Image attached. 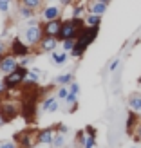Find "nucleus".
I'll return each mask as SVG.
<instances>
[{
  "instance_id": "f257e3e1",
  "label": "nucleus",
  "mask_w": 141,
  "mask_h": 148,
  "mask_svg": "<svg viewBox=\"0 0 141 148\" xmlns=\"http://www.w3.org/2000/svg\"><path fill=\"white\" fill-rule=\"evenodd\" d=\"M80 27H81V20L74 18L72 22H65V24H62V29H60V38L67 40V38H74V36H78L80 33Z\"/></svg>"
},
{
  "instance_id": "f03ea898",
  "label": "nucleus",
  "mask_w": 141,
  "mask_h": 148,
  "mask_svg": "<svg viewBox=\"0 0 141 148\" xmlns=\"http://www.w3.org/2000/svg\"><path fill=\"white\" fill-rule=\"evenodd\" d=\"M24 76H25V72L22 71V69L13 71V72H9V76L6 78V85H7V87H14V85H18L20 81L24 79Z\"/></svg>"
},
{
  "instance_id": "7ed1b4c3",
  "label": "nucleus",
  "mask_w": 141,
  "mask_h": 148,
  "mask_svg": "<svg viewBox=\"0 0 141 148\" xmlns=\"http://www.w3.org/2000/svg\"><path fill=\"white\" fill-rule=\"evenodd\" d=\"M17 114H18V110H17V107H14V105H9V103H7V105H2V107H0V116L4 117V121L13 119Z\"/></svg>"
},
{
  "instance_id": "20e7f679",
  "label": "nucleus",
  "mask_w": 141,
  "mask_h": 148,
  "mask_svg": "<svg viewBox=\"0 0 141 148\" xmlns=\"http://www.w3.org/2000/svg\"><path fill=\"white\" fill-rule=\"evenodd\" d=\"M60 29H62V24L56 18L54 20H49L47 24H45V34L47 36H58V34H60Z\"/></svg>"
},
{
  "instance_id": "39448f33",
  "label": "nucleus",
  "mask_w": 141,
  "mask_h": 148,
  "mask_svg": "<svg viewBox=\"0 0 141 148\" xmlns=\"http://www.w3.org/2000/svg\"><path fill=\"white\" fill-rule=\"evenodd\" d=\"M25 38H27V42L36 43V42L42 38V31H40V27H36V25L27 27V31H25Z\"/></svg>"
},
{
  "instance_id": "423d86ee",
  "label": "nucleus",
  "mask_w": 141,
  "mask_h": 148,
  "mask_svg": "<svg viewBox=\"0 0 141 148\" xmlns=\"http://www.w3.org/2000/svg\"><path fill=\"white\" fill-rule=\"evenodd\" d=\"M0 71L6 72V74L17 71V62H14V58H4V60L0 62Z\"/></svg>"
},
{
  "instance_id": "0eeeda50",
  "label": "nucleus",
  "mask_w": 141,
  "mask_h": 148,
  "mask_svg": "<svg viewBox=\"0 0 141 148\" xmlns=\"http://www.w3.org/2000/svg\"><path fill=\"white\" fill-rule=\"evenodd\" d=\"M129 105L134 112H141V94H138V92L132 94L129 98Z\"/></svg>"
},
{
  "instance_id": "6e6552de",
  "label": "nucleus",
  "mask_w": 141,
  "mask_h": 148,
  "mask_svg": "<svg viewBox=\"0 0 141 148\" xmlns=\"http://www.w3.org/2000/svg\"><path fill=\"white\" fill-rule=\"evenodd\" d=\"M13 53L17 54V56H27V53H29V51H27V47H25L22 42L14 40V42H13Z\"/></svg>"
},
{
  "instance_id": "1a4fd4ad",
  "label": "nucleus",
  "mask_w": 141,
  "mask_h": 148,
  "mask_svg": "<svg viewBox=\"0 0 141 148\" xmlns=\"http://www.w3.org/2000/svg\"><path fill=\"white\" fill-rule=\"evenodd\" d=\"M51 141H53V132H51V130L40 132V136H38V143L40 145H49Z\"/></svg>"
},
{
  "instance_id": "9d476101",
  "label": "nucleus",
  "mask_w": 141,
  "mask_h": 148,
  "mask_svg": "<svg viewBox=\"0 0 141 148\" xmlns=\"http://www.w3.org/2000/svg\"><path fill=\"white\" fill-rule=\"evenodd\" d=\"M105 9H107V2H103V0L92 4V7H91V11H92L94 14H103V13H105Z\"/></svg>"
},
{
  "instance_id": "9b49d317",
  "label": "nucleus",
  "mask_w": 141,
  "mask_h": 148,
  "mask_svg": "<svg viewBox=\"0 0 141 148\" xmlns=\"http://www.w3.org/2000/svg\"><path fill=\"white\" fill-rule=\"evenodd\" d=\"M42 47L45 51H53L56 47V36H47V38L42 42Z\"/></svg>"
},
{
  "instance_id": "f8f14e48",
  "label": "nucleus",
  "mask_w": 141,
  "mask_h": 148,
  "mask_svg": "<svg viewBox=\"0 0 141 148\" xmlns=\"http://www.w3.org/2000/svg\"><path fill=\"white\" fill-rule=\"evenodd\" d=\"M58 13H60V11H58V7H47V9L43 11V16H45L47 20H54L58 16Z\"/></svg>"
},
{
  "instance_id": "ddd939ff",
  "label": "nucleus",
  "mask_w": 141,
  "mask_h": 148,
  "mask_svg": "<svg viewBox=\"0 0 141 148\" xmlns=\"http://www.w3.org/2000/svg\"><path fill=\"white\" fill-rule=\"evenodd\" d=\"M56 108H58L56 99H47L45 103H43V110H45V112H54Z\"/></svg>"
},
{
  "instance_id": "4468645a",
  "label": "nucleus",
  "mask_w": 141,
  "mask_h": 148,
  "mask_svg": "<svg viewBox=\"0 0 141 148\" xmlns=\"http://www.w3.org/2000/svg\"><path fill=\"white\" fill-rule=\"evenodd\" d=\"M87 24L91 25V27H96V25H100V14H91V16L87 18Z\"/></svg>"
},
{
  "instance_id": "2eb2a0df",
  "label": "nucleus",
  "mask_w": 141,
  "mask_h": 148,
  "mask_svg": "<svg viewBox=\"0 0 141 148\" xmlns=\"http://www.w3.org/2000/svg\"><path fill=\"white\" fill-rule=\"evenodd\" d=\"M71 74H63V76H60V78H58L56 81H58V83H60V85H65V83H69V81H71Z\"/></svg>"
},
{
  "instance_id": "dca6fc26",
  "label": "nucleus",
  "mask_w": 141,
  "mask_h": 148,
  "mask_svg": "<svg viewBox=\"0 0 141 148\" xmlns=\"http://www.w3.org/2000/svg\"><path fill=\"white\" fill-rule=\"evenodd\" d=\"M74 45H76V43H74V40H72V38H67V40L63 42V49H67V51L74 49Z\"/></svg>"
},
{
  "instance_id": "f3484780",
  "label": "nucleus",
  "mask_w": 141,
  "mask_h": 148,
  "mask_svg": "<svg viewBox=\"0 0 141 148\" xmlns=\"http://www.w3.org/2000/svg\"><path fill=\"white\" fill-rule=\"evenodd\" d=\"M24 4L27 7H31V9H34L36 5H40V0H24Z\"/></svg>"
},
{
  "instance_id": "a211bd4d",
  "label": "nucleus",
  "mask_w": 141,
  "mask_h": 148,
  "mask_svg": "<svg viewBox=\"0 0 141 148\" xmlns=\"http://www.w3.org/2000/svg\"><path fill=\"white\" fill-rule=\"evenodd\" d=\"M53 58H54V62H56V63H63V62H65V58H67V56H65L63 53H62V54H60V53H56Z\"/></svg>"
},
{
  "instance_id": "6ab92c4d",
  "label": "nucleus",
  "mask_w": 141,
  "mask_h": 148,
  "mask_svg": "<svg viewBox=\"0 0 141 148\" xmlns=\"http://www.w3.org/2000/svg\"><path fill=\"white\" fill-rule=\"evenodd\" d=\"M67 96H69V90L67 88H60V92H58V98H62V99H67Z\"/></svg>"
},
{
  "instance_id": "aec40b11",
  "label": "nucleus",
  "mask_w": 141,
  "mask_h": 148,
  "mask_svg": "<svg viewBox=\"0 0 141 148\" xmlns=\"http://www.w3.org/2000/svg\"><path fill=\"white\" fill-rule=\"evenodd\" d=\"M25 76H27L29 81H36V79H38V72H36V71H34V72H27Z\"/></svg>"
},
{
  "instance_id": "412c9836",
  "label": "nucleus",
  "mask_w": 141,
  "mask_h": 148,
  "mask_svg": "<svg viewBox=\"0 0 141 148\" xmlns=\"http://www.w3.org/2000/svg\"><path fill=\"white\" fill-rule=\"evenodd\" d=\"M9 9V0H0V11H7Z\"/></svg>"
},
{
  "instance_id": "4be33fe9",
  "label": "nucleus",
  "mask_w": 141,
  "mask_h": 148,
  "mask_svg": "<svg viewBox=\"0 0 141 148\" xmlns=\"http://www.w3.org/2000/svg\"><path fill=\"white\" fill-rule=\"evenodd\" d=\"M54 145H56V146H62V145H63V136H56V137H54Z\"/></svg>"
},
{
  "instance_id": "5701e85b",
  "label": "nucleus",
  "mask_w": 141,
  "mask_h": 148,
  "mask_svg": "<svg viewBox=\"0 0 141 148\" xmlns=\"http://www.w3.org/2000/svg\"><path fill=\"white\" fill-rule=\"evenodd\" d=\"M67 101H69V103H74V101H76V94H74V92H69Z\"/></svg>"
},
{
  "instance_id": "b1692460",
  "label": "nucleus",
  "mask_w": 141,
  "mask_h": 148,
  "mask_svg": "<svg viewBox=\"0 0 141 148\" xmlns=\"http://www.w3.org/2000/svg\"><path fill=\"white\" fill-rule=\"evenodd\" d=\"M78 90H80V87H78V83H72V87H71V92H74V94H78Z\"/></svg>"
},
{
  "instance_id": "393cba45",
  "label": "nucleus",
  "mask_w": 141,
  "mask_h": 148,
  "mask_svg": "<svg viewBox=\"0 0 141 148\" xmlns=\"http://www.w3.org/2000/svg\"><path fill=\"white\" fill-rule=\"evenodd\" d=\"M92 145H94V137L91 136V137H89L87 141H85V146H92Z\"/></svg>"
},
{
  "instance_id": "a878e982",
  "label": "nucleus",
  "mask_w": 141,
  "mask_h": 148,
  "mask_svg": "<svg viewBox=\"0 0 141 148\" xmlns=\"http://www.w3.org/2000/svg\"><path fill=\"white\" fill-rule=\"evenodd\" d=\"M136 136H138V139H141V123L138 125V132H136Z\"/></svg>"
},
{
  "instance_id": "bb28decb",
  "label": "nucleus",
  "mask_w": 141,
  "mask_h": 148,
  "mask_svg": "<svg viewBox=\"0 0 141 148\" xmlns=\"http://www.w3.org/2000/svg\"><path fill=\"white\" fill-rule=\"evenodd\" d=\"M29 9H31V7H29ZM29 9H22V14H25V16H29V14H31V11Z\"/></svg>"
},
{
  "instance_id": "cd10ccee",
  "label": "nucleus",
  "mask_w": 141,
  "mask_h": 148,
  "mask_svg": "<svg viewBox=\"0 0 141 148\" xmlns=\"http://www.w3.org/2000/svg\"><path fill=\"white\" fill-rule=\"evenodd\" d=\"M2 146H6V148H13L14 143H2Z\"/></svg>"
},
{
  "instance_id": "c85d7f7f",
  "label": "nucleus",
  "mask_w": 141,
  "mask_h": 148,
  "mask_svg": "<svg viewBox=\"0 0 141 148\" xmlns=\"http://www.w3.org/2000/svg\"><path fill=\"white\" fill-rule=\"evenodd\" d=\"M80 13H81V7H76V9H74V16H78Z\"/></svg>"
},
{
  "instance_id": "c756f323",
  "label": "nucleus",
  "mask_w": 141,
  "mask_h": 148,
  "mask_svg": "<svg viewBox=\"0 0 141 148\" xmlns=\"http://www.w3.org/2000/svg\"><path fill=\"white\" fill-rule=\"evenodd\" d=\"M118 67V62H112V63H110V71H114Z\"/></svg>"
},
{
  "instance_id": "7c9ffc66",
  "label": "nucleus",
  "mask_w": 141,
  "mask_h": 148,
  "mask_svg": "<svg viewBox=\"0 0 141 148\" xmlns=\"http://www.w3.org/2000/svg\"><path fill=\"white\" fill-rule=\"evenodd\" d=\"M2 51H4V43L0 42V53H2Z\"/></svg>"
},
{
  "instance_id": "2f4dec72",
  "label": "nucleus",
  "mask_w": 141,
  "mask_h": 148,
  "mask_svg": "<svg viewBox=\"0 0 141 148\" xmlns=\"http://www.w3.org/2000/svg\"><path fill=\"white\" fill-rule=\"evenodd\" d=\"M4 123H6V121H4V117H2V116H0V125H4Z\"/></svg>"
},
{
  "instance_id": "473e14b6",
  "label": "nucleus",
  "mask_w": 141,
  "mask_h": 148,
  "mask_svg": "<svg viewBox=\"0 0 141 148\" xmlns=\"http://www.w3.org/2000/svg\"><path fill=\"white\" fill-rule=\"evenodd\" d=\"M71 2V0H62V4H69Z\"/></svg>"
},
{
  "instance_id": "72a5a7b5",
  "label": "nucleus",
  "mask_w": 141,
  "mask_h": 148,
  "mask_svg": "<svg viewBox=\"0 0 141 148\" xmlns=\"http://www.w3.org/2000/svg\"><path fill=\"white\" fill-rule=\"evenodd\" d=\"M4 92V85H0V94H2Z\"/></svg>"
},
{
  "instance_id": "f704fd0d",
  "label": "nucleus",
  "mask_w": 141,
  "mask_h": 148,
  "mask_svg": "<svg viewBox=\"0 0 141 148\" xmlns=\"http://www.w3.org/2000/svg\"><path fill=\"white\" fill-rule=\"evenodd\" d=\"M139 83H141V78H139Z\"/></svg>"
}]
</instances>
